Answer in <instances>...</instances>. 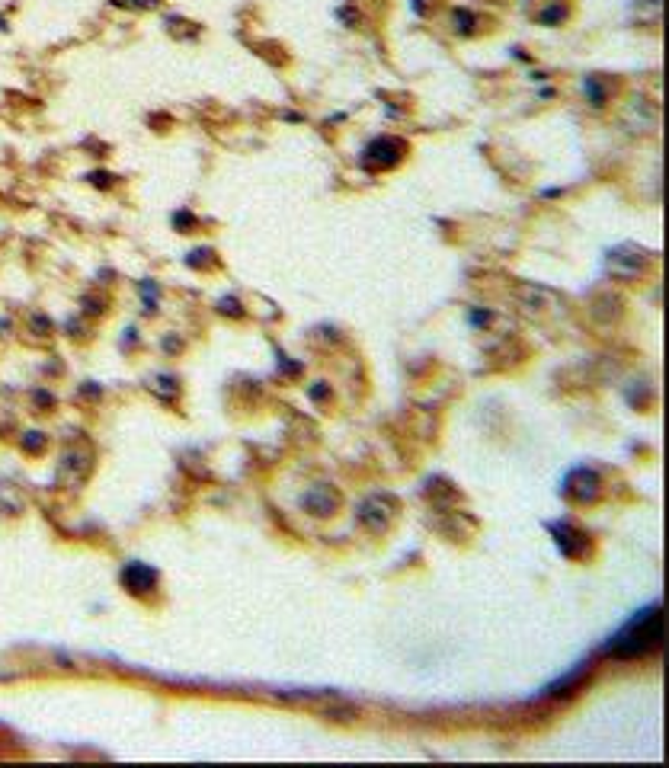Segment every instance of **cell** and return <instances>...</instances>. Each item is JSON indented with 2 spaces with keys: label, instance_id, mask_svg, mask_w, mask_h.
I'll list each match as a JSON object with an SVG mask.
<instances>
[{
  "label": "cell",
  "instance_id": "cell-5",
  "mask_svg": "<svg viewBox=\"0 0 669 768\" xmlns=\"http://www.w3.org/2000/svg\"><path fill=\"white\" fill-rule=\"evenodd\" d=\"M118 7H131V10H151L158 7L160 0H116Z\"/></svg>",
  "mask_w": 669,
  "mask_h": 768
},
{
  "label": "cell",
  "instance_id": "cell-1",
  "mask_svg": "<svg viewBox=\"0 0 669 768\" xmlns=\"http://www.w3.org/2000/svg\"><path fill=\"white\" fill-rule=\"evenodd\" d=\"M660 640H663V615H660V606H650V608H643L641 615H634V618L612 638L605 653H612V657H618V659L647 657L650 650L660 647Z\"/></svg>",
  "mask_w": 669,
  "mask_h": 768
},
{
  "label": "cell",
  "instance_id": "cell-3",
  "mask_svg": "<svg viewBox=\"0 0 669 768\" xmlns=\"http://www.w3.org/2000/svg\"><path fill=\"white\" fill-rule=\"evenodd\" d=\"M643 260H647L643 250L624 244V247H618L609 254V273L615 275V279H637V275L643 273Z\"/></svg>",
  "mask_w": 669,
  "mask_h": 768
},
{
  "label": "cell",
  "instance_id": "cell-4",
  "mask_svg": "<svg viewBox=\"0 0 669 768\" xmlns=\"http://www.w3.org/2000/svg\"><path fill=\"white\" fill-rule=\"evenodd\" d=\"M122 583H125V589H131L135 596H145L158 586V573H154L148 564H129L122 570Z\"/></svg>",
  "mask_w": 669,
  "mask_h": 768
},
{
  "label": "cell",
  "instance_id": "cell-2",
  "mask_svg": "<svg viewBox=\"0 0 669 768\" xmlns=\"http://www.w3.org/2000/svg\"><path fill=\"white\" fill-rule=\"evenodd\" d=\"M404 157V141L400 138H378L362 154V167L365 170H387Z\"/></svg>",
  "mask_w": 669,
  "mask_h": 768
}]
</instances>
